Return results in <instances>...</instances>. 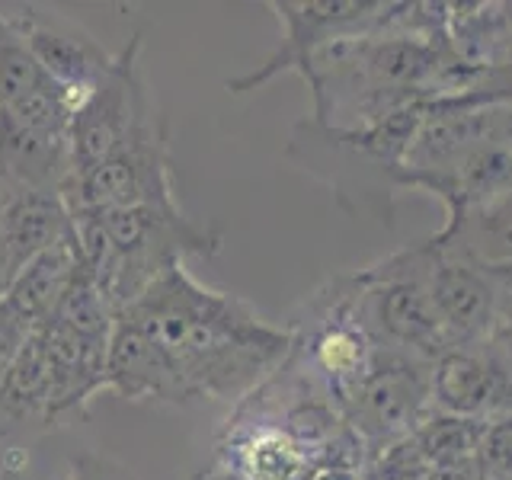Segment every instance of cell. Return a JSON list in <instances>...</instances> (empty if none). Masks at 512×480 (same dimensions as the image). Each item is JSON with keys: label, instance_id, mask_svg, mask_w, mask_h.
Segmentation results:
<instances>
[{"label": "cell", "instance_id": "1", "mask_svg": "<svg viewBox=\"0 0 512 480\" xmlns=\"http://www.w3.org/2000/svg\"><path fill=\"white\" fill-rule=\"evenodd\" d=\"M119 320L164 352L189 400L240 404L292 356V327L269 324L250 301L202 285L176 263L128 301Z\"/></svg>", "mask_w": 512, "mask_h": 480}, {"label": "cell", "instance_id": "2", "mask_svg": "<svg viewBox=\"0 0 512 480\" xmlns=\"http://www.w3.org/2000/svg\"><path fill=\"white\" fill-rule=\"evenodd\" d=\"M426 106L429 103L407 106L362 132H343L314 119H301L288 135L285 160L327 183L333 199L349 215L372 218L391 228L400 167Z\"/></svg>", "mask_w": 512, "mask_h": 480}, {"label": "cell", "instance_id": "3", "mask_svg": "<svg viewBox=\"0 0 512 480\" xmlns=\"http://www.w3.org/2000/svg\"><path fill=\"white\" fill-rule=\"evenodd\" d=\"M96 212V208H90ZM112 244V260L103 272L100 288L116 314L135 301L160 272L186 263V256H215L224 237L212 224H202L183 212L180 202L170 205H132L96 212Z\"/></svg>", "mask_w": 512, "mask_h": 480}, {"label": "cell", "instance_id": "4", "mask_svg": "<svg viewBox=\"0 0 512 480\" xmlns=\"http://www.w3.org/2000/svg\"><path fill=\"white\" fill-rule=\"evenodd\" d=\"M352 279H356L362 324L381 349L436 362L452 346L429 292L426 240L352 272Z\"/></svg>", "mask_w": 512, "mask_h": 480}, {"label": "cell", "instance_id": "5", "mask_svg": "<svg viewBox=\"0 0 512 480\" xmlns=\"http://www.w3.org/2000/svg\"><path fill=\"white\" fill-rule=\"evenodd\" d=\"M71 208H132L170 205L176 199V170L170 157V128L157 116L138 125L100 167L64 186Z\"/></svg>", "mask_w": 512, "mask_h": 480}, {"label": "cell", "instance_id": "6", "mask_svg": "<svg viewBox=\"0 0 512 480\" xmlns=\"http://www.w3.org/2000/svg\"><path fill=\"white\" fill-rule=\"evenodd\" d=\"M269 7L282 23V39L263 64L224 84L231 93H250L288 71L301 74L320 48L378 32L394 13V4H384V0H272Z\"/></svg>", "mask_w": 512, "mask_h": 480}, {"label": "cell", "instance_id": "7", "mask_svg": "<svg viewBox=\"0 0 512 480\" xmlns=\"http://www.w3.org/2000/svg\"><path fill=\"white\" fill-rule=\"evenodd\" d=\"M141 36H132L71 119V164L84 176L119 148L138 125L160 116L157 96L141 74ZM71 176V180H74Z\"/></svg>", "mask_w": 512, "mask_h": 480}, {"label": "cell", "instance_id": "8", "mask_svg": "<svg viewBox=\"0 0 512 480\" xmlns=\"http://www.w3.org/2000/svg\"><path fill=\"white\" fill-rule=\"evenodd\" d=\"M429 372L432 362L378 346L372 368L343 407V420L365 455L410 436L420 426V420L432 410Z\"/></svg>", "mask_w": 512, "mask_h": 480}, {"label": "cell", "instance_id": "9", "mask_svg": "<svg viewBox=\"0 0 512 480\" xmlns=\"http://www.w3.org/2000/svg\"><path fill=\"white\" fill-rule=\"evenodd\" d=\"M429 244V292L442 317V327L452 346L458 343H484L493 336L496 324L512 301L506 288L496 282L493 272L477 266L468 256L448 247Z\"/></svg>", "mask_w": 512, "mask_h": 480}, {"label": "cell", "instance_id": "10", "mask_svg": "<svg viewBox=\"0 0 512 480\" xmlns=\"http://www.w3.org/2000/svg\"><path fill=\"white\" fill-rule=\"evenodd\" d=\"M432 410L487 423L512 413V372L490 340L448 346L429 372Z\"/></svg>", "mask_w": 512, "mask_h": 480}, {"label": "cell", "instance_id": "11", "mask_svg": "<svg viewBox=\"0 0 512 480\" xmlns=\"http://www.w3.org/2000/svg\"><path fill=\"white\" fill-rule=\"evenodd\" d=\"M13 26L20 29L29 52L36 55L42 71L55 80L58 87L74 93L80 103L84 96L109 74L116 55L96 42L93 32H87L68 13L48 10V7H23L7 13Z\"/></svg>", "mask_w": 512, "mask_h": 480}, {"label": "cell", "instance_id": "12", "mask_svg": "<svg viewBox=\"0 0 512 480\" xmlns=\"http://www.w3.org/2000/svg\"><path fill=\"white\" fill-rule=\"evenodd\" d=\"M218 461L228 480H317L330 458L288 436L276 423L234 410L218 442Z\"/></svg>", "mask_w": 512, "mask_h": 480}, {"label": "cell", "instance_id": "13", "mask_svg": "<svg viewBox=\"0 0 512 480\" xmlns=\"http://www.w3.org/2000/svg\"><path fill=\"white\" fill-rule=\"evenodd\" d=\"M48 365H52V400H48L45 429H58L71 420H84L93 394L106 391V356L109 343L87 340L61 324L48 320L39 327Z\"/></svg>", "mask_w": 512, "mask_h": 480}, {"label": "cell", "instance_id": "14", "mask_svg": "<svg viewBox=\"0 0 512 480\" xmlns=\"http://www.w3.org/2000/svg\"><path fill=\"white\" fill-rule=\"evenodd\" d=\"M106 391L125 400H151L167 407H189V391L170 359L138 327L116 317L106 356Z\"/></svg>", "mask_w": 512, "mask_h": 480}, {"label": "cell", "instance_id": "15", "mask_svg": "<svg viewBox=\"0 0 512 480\" xmlns=\"http://www.w3.org/2000/svg\"><path fill=\"white\" fill-rule=\"evenodd\" d=\"M4 237L13 269L20 272L39 253L71 237V205L58 189H16L0 205Z\"/></svg>", "mask_w": 512, "mask_h": 480}, {"label": "cell", "instance_id": "16", "mask_svg": "<svg viewBox=\"0 0 512 480\" xmlns=\"http://www.w3.org/2000/svg\"><path fill=\"white\" fill-rule=\"evenodd\" d=\"M48 400H52V365L42 333L36 330L0 378V439L26 426L45 429Z\"/></svg>", "mask_w": 512, "mask_h": 480}, {"label": "cell", "instance_id": "17", "mask_svg": "<svg viewBox=\"0 0 512 480\" xmlns=\"http://www.w3.org/2000/svg\"><path fill=\"white\" fill-rule=\"evenodd\" d=\"M77 269H80V256L74 250V240L68 237L64 244L39 253L36 260H29L20 272H16L4 301L39 330L58 311V304H61L64 292L71 288Z\"/></svg>", "mask_w": 512, "mask_h": 480}, {"label": "cell", "instance_id": "18", "mask_svg": "<svg viewBox=\"0 0 512 480\" xmlns=\"http://www.w3.org/2000/svg\"><path fill=\"white\" fill-rule=\"evenodd\" d=\"M439 247L468 256L487 272L512 263V192L490 205L471 208L455 221H445L439 234H432Z\"/></svg>", "mask_w": 512, "mask_h": 480}, {"label": "cell", "instance_id": "19", "mask_svg": "<svg viewBox=\"0 0 512 480\" xmlns=\"http://www.w3.org/2000/svg\"><path fill=\"white\" fill-rule=\"evenodd\" d=\"M477 420H464V416L429 410L420 426L410 432L413 445L420 448L426 468H442V464L468 461L477 455V439H480Z\"/></svg>", "mask_w": 512, "mask_h": 480}, {"label": "cell", "instance_id": "20", "mask_svg": "<svg viewBox=\"0 0 512 480\" xmlns=\"http://www.w3.org/2000/svg\"><path fill=\"white\" fill-rule=\"evenodd\" d=\"M45 80L48 74L42 71L36 55L29 52L20 29L13 26L7 13H0V109L23 100L26 93L42 87Z\"/></svg>", "mask_w": 512, "mask_h": 480}, {"label": "cell", "instance_id": "21", "mask_svg": "<svg viewBox=\"0 0 512 480\" xmlns=\"http://www.w3.org/2000/svg\"><path fill=\"white\" fill-rule=\"evenodd\" d=\"M474 458L484 471V480H512V413L480 426Z\"/></svg>", "mask_w": 512, "mask_h": 480}, {"label": "cell", "instance_id": "22", "mask_svg": "<svg viewBox=\"0 0 512 480\" xmlns=\"http://www.w3.org/2000/svg\"><path fill=\"white\" fill-rule=\"evenodd\" d=\"M32 333H36V327H32L23 314H16L10 304L0 298V378L7 375V368L13 365L16 356H20V349L26 346V340Z\"/></svg>", "mask_w": 512, "mask_h": 480}, {"label": "cell", "instance_id": "23", "mask_svg": "<svg viewBox=\"0 0 512 480\" xmlns=\"http://www.w3.org/2000/svg\"><path fill=\"white\" fill-rule=\"evenodd\" d=\"M68 480H135V477L128 468H122L119 461L103 458L96 452H80L71 458Z\"/></svg>", "mask_w": 512, "mask_h": 480}, {"label": "cell", "instance_id": "24", "mask_svg": "<svg viewBox=\"0 0 512 480\" xmlns=\"http://www.w3.org/2000/svg\"><path fill=\"white\" fill-rule=\"evenodd\" d=\"M423 480H484L477 458L468 461H455V464H442V468H429Z\"/></svg>", "mask_w": 512, "mask_h": 480}, {"label": "cell", "instance_id": "25", "mask_svg": "<svg viewBox=\"0 0 512 480\" xmlns=\"http://www.w3.org/2000/svg\"><path fill=\"white\" fill-rule=\"evenodd\" d=\"M490 343L496 346V352H500L503 362L509 365V372H512V301L506 304V311L500 317V324H496Z\"/></svg>", "mask_w": 512, "mask_h": 480}, {"label": "cell", "instance_id": "26", "mask_svg": "<svg viewBox=\"0 0 512 480\" xmlns=\"http://www.w3.org/2000/svg\"><path fill=\"white\" fill-rule=\"evenodd\" d=\"M16 276V269L10 263V253H7V244H4V237H0V298L7 295V288Z\"/></svg>", "mask_w": 512, "mask_h": 480}, {"label": "cell", "instance_id": "27", "mask_svg": "<svg viewBox=\"0 0 512 480\" xmlns=\"http://www.w3.org/2000/svg\"><path fill=\"white\" fill-rule=\"evenodd\" d=\"M0 480H29V477H26V468H7V471H0Z\"/></svg>", "mask_w": 512, "mask_h": 480}, {"label": "cell", "instance_id": "28", "mask_svg": "<svg viewBox=\"0 0 512 480\" xmlns=\"http://www.w3.org/2000/svg\"><path fill=\"white\" fill-rule=\"evenodd\" d=\"M506 144H509V148H512V103H509V112H506Z\"/></svg>", "mask_w": 512, "mask_h": 480}]
</instances>
